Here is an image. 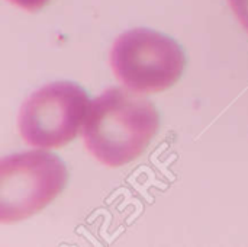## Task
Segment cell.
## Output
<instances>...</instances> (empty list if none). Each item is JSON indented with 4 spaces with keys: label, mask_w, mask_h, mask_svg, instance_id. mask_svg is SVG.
<instances>
[{
    "label": "cell",
    "mask_w": 248,
    "mask_h": 247,
    "mask_svg": "<svg viewBox=\"0 0 248 247\" xmlns=\"http://www.w3.org/2000/svg\"><path fill=\"white\" fill-rule=\"evenodd\" d=\"M110 66L118 80L128 89L138 93H157L177 83L185 70L186 57L173 38L140 28L116 38Z\"/></svg>",
    "instance_id": "2"
},
{
    "label": "cell",
    "mask_w": 248,
    "mask_h": 247,
    "mask_svg": "<svg viewBox=\"0 0 248 247\" xmlns=\"http://www.w3.org/2000/svg\"><path fill=\"white\" fill-rule=\"evenodd\" d=\"M89 108L87 93L76 83L57 82L44 86L22 105L20 135L32 147H64L78 134Z\"/></svg>",
    "instance_id": "4"
},
{
    "label": "cell",
    "mask_w": 248,
    "mask_h": 247,
    "mask_svg": "<svg viewBox=\"0 0 248 247\" xmlns=\"http://www.w3.org/2000/svg\"><path fill=\"white\" fill-rule=\"evenodd\" d=\"M158 127V111L145 96L112 87L90 105L83 137L92 156L105 166L119 167L145 151Z\"/></svg>",
    "instance_id": "1"
},
{
    "label": "cell",
    "mask_w": 248,
    "mask_h": 247,
    "mask_svg": "<svg viewBox=\"0 0 248 247\" xmlns=\"http://www.w3.org/2000/svg\"><path fill=\"white\" fill-rule=\"evenodd\" d=\"M68 172L64 162L48 151H26L0 163V223L32 217L64 189Z\"/></svg>",
    "instance_id": "3"
},
{
    "label": "cell",
    "mask_w": 248,
    "mask_h": 247,
    "mask_svg": "<svg viewBox=\"0 0 248 247\" xmlns=\"http://www.w3.org/2000/svg\"><path fill=\"white\" fill-rule=\"evenodd\" d=\"M230 3L238 20L248 31V0H230Z\"/></svg>",
    "instance_id": "5"
},
{
    "label": "cell",
    "mask_w": 248,
    "mask_h": 247,
    "mask_svg": "<svg viewBox=\"0 0 248 247\" xmlns=\"http://www.w3.org/2000/svg\"><path fill=\"white\" fill-rule=\"evenodd\" d=\"M10 3L16 4L20 9H25L28 12H36L42 9L49 0H9Z\"/></svg>",
    "instance_id": "6"
}]
</instances>
